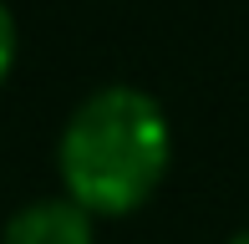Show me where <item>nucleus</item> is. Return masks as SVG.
<instances>
[{
  "mask_svg": "<svg viewBox=\"0 0 249 244\" xmlns=\"http://www.w3.org/2000/svg\"><path fill=\"white\" fill-rule=\"evenodd\" d=\"M173 163V127L142 87H97L71 107L56 142L61 193L76 198L92 219L138 214L158 193Z\"/></svg>",
  "mask_w": 249,
  "mask_h": 244,
  "instance_id": "1",
  "label": "nucleus"
},
{
  "mask_svg": "<svg viewBox=\"0 0 249 244\" xmlns=\"http://www.w3.org/2000/svg\"><path fill=\"white\" fill-rule=\"evenodd\" d=\"M0 244H97V219L66 193L31 198L5 219Z\"/></svg>",
  "mask_w": 249,
  "mask_h": 244,
  "instance_id": "2",
  "label": "nucleus"
},
{
  "mask_svg": "<svg viewBox=\"0 0 249 244\" xmlns=\"http://www.w3.org/2000/svg\"><path fill=\"white\" fill-rule=\"evenodd\" d=\"M16 51H20V36H16V16H10V5L0 0V87H5L10 66H16Z\"/></svg>",
  "mask_w": 249,
  "mask_h": 244,
  "instance_id": "3",
  "label": "nucleus"
},
{
  "mask_svg": "<svg viewBox=\"0 0 249 244\" xmlns=\"http://www.w3.org/2000/svg\"><path fill=\"white\" fill-rule=\"evenodd\" d=\"M224 244H249V229H239V234H234V239H224Z\"/></svg>",
  "mask_w": 249,
  "mask_h": 244,
  "instance_id": "4",
  "label": "nucleus"
}]
</instances>
